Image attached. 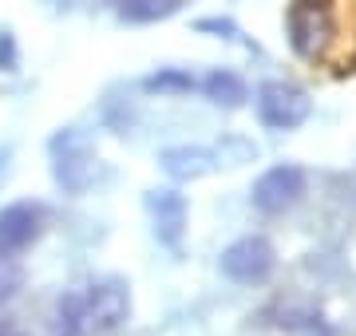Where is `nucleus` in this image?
Here are the masks:
<instances>
[{
    "mask_svg": "<svg viewBox=\"0 0 356 336\" xmlns=\"http://www.w3.org/2000/svg\"><path fill=\"white\" fill-rule=\"evenodd\" d=\"M48 151H51V178L67 194H88L91 186L103 182V174H107L99 155H95V146H91V139L76 127L56 131Z\"/></svg>",
    "mask_w": 356,
    "mask_h": 336,
    "instance_id": "nucleus-1",
    "label": "nucleus"
},
{
    "mask_svg": "<svg viewBox=\"0 0 356 336\" xmlns=\"http://www.w3.org/2000/svg\"><path fill=\"white\" fill-rule=\"evenodd\" d=\"M83 328L88 333H119L131 321V289L123 277H103L91 281L83 293Z\"/></svg>",
    "mask_w": 356,
    "mask_h": 336,
    "instance_id": "nucleus-2",
    "label": "nucleus"
},
{
    "mask_svg": "<svg viewBox=\"0 0 356 336\" xmlns=\"http://www.w3.org/2000/svg\"><path fill=\"white\" fill-rule=\"evenodd\" d=\"M254 103H257V119H261L269 131H293L313 115L309 91L289 83V79H269V83H261Z\"/></svg>",
    "mask_w": 356,
    "mask_h": 336,
    "instance_id": "nucleus-3",
    "label": "nucleus"
},
{
    "mask_svg": "<svg viewBox=\"0 0 356 336\" xmlns=\"http://www.w3.org/2000/svg\"><path fill=\"white\" fill-rule=\"evenodd\" d=\"M218 269L238 285H261L269 273L277 269V249L261 233H245V237H238V242H229L222 249Z\"/></svg>",
    "mask_w": 356,
    "mask_h": 336,
    "instance_id": "nucleus-4",
    "label": "nucleus"
},
{
    "mask_svg": "<svg viewBox=\"0 0 356 336\" xmlns=\"http://www.w3.org/2000/svg\"><path fill=\"white\" fill-rule=\"evenodd\" d=\"M305 194V170L293 167V162H281V167H269L261 178L254 182L250 190V202H254L257 214L266 218H277L285 210H293Z\"/></svg>",
    "mask_w": 356,
    "mask_h": 336,
    "instance_id": "nucleus-5",
    "label": "nucleus"
},
{
    "mask_svg": "<svg viewBox=\"0 0 356 336\" xmlns=\"http://www.w3.org/2000/svg\"><path fill=\"white\" fill-rule=\"evenodd\" d=\"M143 206L151 214L154 237L163 242L166 249H178L182 237H186V221H191V206H186V194H178L170 186H154L143 194Z\"/></svg>",
    "mask_w": 356,
    "mask_h": 336,
    "instance_id": "nucleus-6",
    "label": "nucleus"
},
{
    "mask_svg": "<svg viewBox=\"0 0 356 336\" xmlns=\"http://www.w3.org/2000/svg\"><path fill=\"white\" fill-rule=\"evenodd\" d=\"M44 233V206L40 202H8L0 206V253H24Z\"/></svg>",
    "mask_w": 356,
    "mask_h": 336,
    "instance_id": "nucleus-7",
    "label": "nucleus"
},
{
    "mask_svg": "<svg viewBox=\"0 0 356 336\" xmlns=\"http://www.w3.org/2000/svg\"><path fill=\"white\" fill-rule=\"evenodd\" d=\"M329 16H325V8L321 4H313V0H297V8L289 12V40L293 48L301 56H309V60H317L321 52H325V44H329Z\"/></svg>",
    "mask_w": 356,
    "mask_h": 336,
    "instance_id": "nucleus-8",
    "label": "nucleus"
},
{
    "mask_svg": "<svg viewBox=\"0 0 356 336\" xmlns=\"http://www.w3.org/2000/svg\"><path fill=\"white\" fill-rule=\"evenodd\" d=\"M159 167H163L166 178H175V182H198L218 167V158H214V151H206V146L182 142V146L159 151Z\"/></svg>",
    "mask_w": 356,
    "mask_h": 336,
    "instance_id": "nucleus-9",
    "label": "nucleus"
},
{
    "mask_svg": "<svg viewBox=\"0 0 356 336\" xmlns=\"http://www.w3.org/2000/svg\"><path fill=\"white\" fill-rule=\"evenodd\" d=\"M198 87L206 91L210 103L226 107V111H238V107H245V99H250V87L242 83V76H234V72H226V67H214Z\"/></svg>",
    "mask_w": 356,
    "mask_h": 336,
    "instance_id": "nucleus-10",
    "label": "nucleus"
},
{
    "mask_svg": "<svg viewBox=\"0 0 356 336\" xmlns=\"http://www.w3.org/2000/svg\"><path fill=\"white\" fill-rule=\"evenodd\" d=\"M182 0H119V20L123 24H154L178 12Z\"/></svg>",
    "mask_w": 356,
    "mask_h": 336,
    "instance_id": "nucleus-11",
    "label": "nucleus"
},
{
    "mask_svg": "<svg viewBox=\"0 0 356 336\" xmlns=\"http://www.w3.org/2000/svg\"><path fill=\"white\" fill-rule=\"evenodd\" d=\"M143 87H147V91H159V95H163V91H178V95H182V91H194V87H198V79H194L191 72L163 67V72H154V76L143 79Z\"/></svg>",
    "mask_w": 356,
    "mask_h": 336,
    "instance_id": "nucleus-12",
    "label": "nucleus"
},
{
    "mask_svg": "<svg viewBox=\"0 0 356 336\" xmlns=\"http://www.w3.org/2000/svg\"><path fill=\"white\" fill-rule=\"evenodd\" d=\"M20 289H24V269L8 253H0V305H8Z\"/></svg>",
    "mask_w": 356,
    "mask_h": 336,
    "instance_id": "nucleus-13",
    "label": "nucleus"
},
{
    "mask_svg": "<svg viewBox=\"0 0 356 336\" xmlns=\"http://www.w3.org/2000/svg\"><path fill=\"white\" fill-rule=\"evenodd\" d=\"M194 28H198V32H218V36H226V40H238V36H242V32L229 24V20H198Z\"/></svg>",
    "mask_w": 356,
    "mask_h": 336,
    "instance_id": "nucleus-14",
    "label": "nucleus"
},
{
    "mask_svg": "<svg viewBox=\"0 0 356 336\" xmlns=\"http://www.w3.org/2000/svg\"><path fill=\"white\" fill-rule=\"evenodd\" d=\"M13 64H16L13 36H8V32H0V67H4V72H13Z\"/></svg>",
    "mask_w": 356,
    "mask_h": 336,
    "instance_id": "nucleus-15",
    "label": "nucleus"
},
{
    "mask_svg": "<svg viewBox=\"0 0 356 336\" xmlns=\"http://www.w3.org/2000/svg\"><path fill=\"white\" fill-rule=\"evenodd\" d=\"M13 158H16L13 142H0V186L8 182V174H13Z\"/></svg>",
    "mask_w": 356,
    "mask_h": 336,
    "instance_id": "nucleus-16",
    "label": "nucleus"
},
{
    "mask_svg": "<svg viewBox=\"0 0 356 336\" xmlns=\"http://www.w3.org/2000/svg\"><path fill=\"white\" fill-rule=\"evenodd\" d=\"M0 336H24V333H20L13 321H0Z\"/></svg>",
    "mask_w": 356,
    "mask_h": 336,
    "instance_id": "nucleus-17",
    "label": "nucleus"
}]
</instances>
